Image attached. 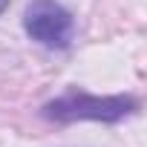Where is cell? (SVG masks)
Returning <instances> with one entry per match:
<instances>
[{"label":"cell","mask_w":147,"mask_h":147,"mask_svg":"<svg viewBox=\"0 0 147 147\" xmlns=\"http://www.w3.org/2000/svg\"><path fill=\"white\" fill-rule=\"evenodd\" d=\"M136 98L130 95H90V92H78L69 90L58 98H52L49 104H43V118L49 121H121L136 110Z\"/></svg>","instance_id":"obj_1"},{"label":"cell","mask_w":147,"mask_h":147,"mask_svg":"<svg viewBox=\"0 0 147 147\" xmlns=\"http://www.w3.org/2000/svg\"><path fill=\"white\" fill-rule=\"evenodd\" d=\"M23 29L46 49H66L75 38V18L58 0H32L23 12Z\"/></svg>","instance_id":"obj_2"},{"label":"cell","mask_w":147,"mask_h":147,"mask_svg":"<svg viewBox=\"0 0 147 147\" xmlns=\"http://www.w3.org/2000/svg\"><path fill=\"white\" fill-rule=\"evenodd\" d=\"M6 3H9V0H0V12H3V9H6Z\"/></svg>","instance_id":"obj_3"}]
</instances>
